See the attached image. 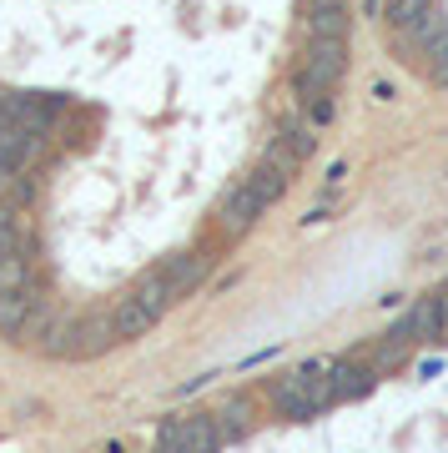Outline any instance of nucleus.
I'll return each mask as SVG.
<instances>
[{
  "instance_id": "f257e3e1",
  "label": "nucleus",
  "mask_w": 448,
  "mask_h": 453,
  "mask_svg": "<svg viewBox=\"0 0 448 453\" xmlns=\"http://www.w3.org/2000/svg\"><path fill=\"white\" fill-rule=\"evenodd\" d=\"M333 357H307V363H297L292 372H282L273 383V403L288 413V418H313V413H322V408L337 403V388H333Z\"/></svg>"
},
{
  "instance_id": "f03ea898",
  "label": "nucleus",
  "mask_w": 448,
  "mask_h": 453,
  "mask_svg": "<svg viewBox=\"0 0 448 453\" xmlns=\"http://www.w3.org/2000/svg\"><path fill=\"white\" fill-rule=\"evenodd\" d=\"M348 71V41H333V35H313L303 65H297V96L313 101V96H333V86L343 81Z\"/></svg>"
},
{
  "instance_id": "7ed1b4c3",
  "label": "nucleus",
  "mask_w": 448,
  "mask_h": 453,
  "mask_svg": "<svg viewBox=\"0 0 448 453\" xmlns=\"http://www.w3.org/2000/svg\"><path fill=\"white\" fill-rule=\"evenodd\" d=\"M161 453H217L222 449V423L217 413H182L161 423Z\"/></svg>"
},
{
  "instance_id": "20e7f679",
  "label": "nucleus",
  "mask_w": 448,
  "mask_h": 453,
  "mask_svg": "<svg viewBox=\"0 0 448 453\" xmlns=\"http://www.w3.org/2000/svg\"><path fill=\"white\" fill-rule=\"evenodd\" d=\"M262 211H267V202L252 192V181L242 177L237 187H227V196L217 202V226H222L227 237H242V232H247Z\"/></svg>"
},
{
  "instance_id": "39448f33",
  "label": "nucleus",
  "mask_w": 448,
  "mask_h": 453,
  "mask_svg": "<svg viewBox=\"0 0 448 453\" xmlns=\"http://www.w3.org/2000/svg\"><path fill=\"white\" fill-rule=\"evenodd\" d=\"M207 267H212V257L202 252V247H187V252H172V257L161 262V277L172 282V292L176 297H187V292L207 277Z\"/></svg>"
},
{
  "instance_id": "423d86ee",
  "label": "nucleus",
  "mask_w": 448,
  "mask_h": 453,
  "mask_svg": "<svg viewBox=\"0 0 448 453\" xmlns=\"http://www.w3.org/2000/svg\"><path fill=\"white\" fill-rule=\"evenodd\" d=\"M31 323H35V297H26V288L20 292H0V338L26 342Z\"/></svg>"
},
{
  "instance_id": "0eeeda50",
  "label": "nucleus",
  "mask_w": 448,
  "mask_h": 453,
  "mask_svg": "<svg viewBox=\"0 0 448 453\" xmlns=\"http://www.w3.org/2000/svg\"><path fill=\"white\" fill-rule=\"evenodd\" d=\"M116 318L112 312H97V318H81L76 323V357H101L106 348H116Z\"/></svg>"
},
{
  "instance_id": "6e6552de",
  "label": "nucleus",
  "mask_w": 448,
  "mask_h": 453,
  "mask_svg": "<svg viewBox=\"0 0 448 453\" xmlns=\"http://www.w3.org/2000/svg\"><path fill=\"white\" fill-rule=\"evenodd\" d=\"M333 388H337V403L343 398H358V393H373V383H378V368L373 363H358V357H343V363H333Z\"/></svg>"
},
{
  "instance_id": "1a4fd4ad",
  "label": "nucleus",
  "mask_w": 448,
  "mask_h": 453,
  "mask_svg": "<svg viewBox=\"0 0 448 453\" xmlns=\"http://www.w3.org/2000/svg\"><path fill=\"white\" fill-rule=\"evenodd\" d=\"M403 327L413 333V342H438L444 338V308H438V292H433V297H418L413 308H408V318H403Z\"/></svg>"
},
{
  "instance_id": "9d476101",
  "label": "nucleus",
  "mask_w": 448,
  "mask_h": 453,
  "mask_svg": "<svg viewBox=\"0 0 448 453\" xmlns=\"http://www.w3.org/2000/svg\"><path fill=\"white\" fill-rule=\"evenodd\" d=\"M247 181H252V192L262 196V202H267V207H273L277 196L288 192V181H292V172L282 162H273V157H267V151H262V162L252 166V172H247Z\"/></svg>"
},
{
  "instance_id": "9b49d317",
  "label": "nucleus",
  "mask_w": 448,
  "mask_h": 453,
  "mask_svg": "<svg viewBox=\"0 0 448 453\" xmlns=\"http://www.w3.org/2000/svg\"><path fill=\"white\" fill-rule=\"evenodd\" d=\"M131 297H136V303H142L146 312H151V318H166V308H172L176 303V292H172V282H166V277H161V267L157 273H146L142 282H136V288H131Z\"/></svg>"
},
{
  "instance_id": "f8f14e48",
  "label": "nucleus",
  "mask_w": 448,
  "mask_h": 453,
  "mask_svg": "<svg viewBox=\"0 0 448 453\" xmlns=\"http://www.w3.org/2000/svg\"><path fill=\"white\" fill-rule=\"evenodd\" d=\"M307 35H333V41H348V11H343V0H313Z\"/></svg>"
},
{
  "instance_id": "ddd939ff",
  "label": "nucleus",
  "mask_w": 448,
  "mask_h": 453,
  "mask_svg": "<svg viewBox=\"0 0 448 453\" xmlns=\"http://www.w3.org/2000/svg\"><path fill=\"white\" fill-rule=\"evenodd\" d=\"M112 318H116V338H121V342L142 338V333H151V327H157V318H151V312H146L142 303H136V297H131V292L121 297V303H116Z\"/></svg>"
},
{
  "instance_id": "4468645a",
  "label": "nucleus",
  "mask_w": 448,
  "mask_h": 453,
  "mask_svg": "<svg viewBox=\"0 0 448 453\" xmlns=\"http://www.w3.org/2000/svg\"><path fill=\"white\" fill-rule=\"evenodd\" d=\"M429 11H433V0H393V5H388V20H393V31L398 35H408Z\"/></svg>"
},
{
  "instance_id": "2eb2a0df",
  "label": "nucleus",
  "mask_w": 448,
  "mask_h": 453,
  "mask_svg": "<svg viewBox=\"0 0 448 453\" xmlns=\"http://www.w3.org/2000/svg\"><path fill=\"white\" fill-rule=\"evenodd\" d=\"M26 288V252H0V292Z\"/></svg>"
},
{
  "instance_id": "dca6fc26",
  "label": "nucleus",
  "mask_w": 448,
  "mask_h": 453,
  "mask_svg": "<svg viewBox=\"0 0 448 453\" xmlns=\"http://www.w3.org/2000/svg\"><path fill=\"white\" fill-rule=\"evenodd\" d=\"M277 142L288 146L297 162H307V157H313V146H318V127H288L282 136H277Z\"/></svg>"
},
{
  "instance_id": "f3484780",
  "label": "nucleus",
  "mask_w": 448,
  "mask_h": 453,
  "mask_svg": "<svg viewBox=\"0 0 448 453\" xmlns=\"http://www.w3.org/2000/svg\"><path fill=\"white\" fill-rule=\"evenodd\" d=\"M423 56H429V81L448 86V31L438 35V41H429V46H418Z\"/></svg>"
},
{
  "instance_id": "a211bd4d",
  "label": "nucleus",
  "mask_w": 448,
  "mask_h": 453,
  "mask_svg": "<svg viewBox=\"0 0 448 453\" xmlns=\"http://www.w3.org/2000/svg\"><path fill=\"white\" fill-rule=\"evenodd\" d=\"M16 202H20V177H16V166L0 162V207H16Z\"/></svg>"
},
{
  "instance_id": "6ab92c4d",
  "label": "nucleus",
  "mask_w": 448,
  "mask_h": 453,
  "mask_svg": "<svg viewBox=\"0 0 448 453\" xmlns=\"http://www.w3.org/2000/svg\"><path fill=\"white\" fill-rule=\"evenodd\" d=\"M333 121V96H313L307 101V127H328Z\"/></svg>"
},
{
  "instance_id": "aec40b11",
  "label": "nucleus",
  "mask_w": 448,
  "mask_h": 453,
  "mask_svg": "<svg viewBox=\"0 0 448 453\" xmlns=\"http://www.w3.org/2000/svg\"><path fill=\"white\" fill-rule=\"evenodd\" d=\"M217 418H227V434H242L247 428V403H227Z\"/></svg>"
},
{
  "instance_id": "412c9836",
  "label": "nucleus",
  "mask_w": 448,
  "mask_h": 453,
  "mask_svg": "<svg viewBox=\"0 0 448 453\" xmlns=\"http://www.w3.org/2000/svg\"><path fill=\"white\" fill-rule=\"evenodd\" d=\"M438 308H444V338H448V288L438 292Z\"/></svg>"
}]
</instances>
